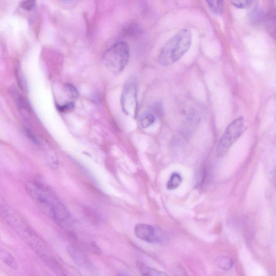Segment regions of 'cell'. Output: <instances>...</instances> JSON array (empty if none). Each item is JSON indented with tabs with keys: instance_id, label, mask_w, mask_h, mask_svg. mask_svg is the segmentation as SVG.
Segmentation results:
<instances>
[{
	"instance_id": "cell-14",
	"label": "cell",
	"mask_w": 276,
	"mask_h": 276,
	"mask_svg": "<svg viewBox=\"0 0 276 276\" xmlns=\"http://www.w3.org/2000/svg\"><path fill=\"white\" fill-rule=\"evenodd\" d=\"M182 183V177L178 173H173L167 184V188L169 190H174L179 187Z\"/></svg>"
},
{
	"instance_id": "cell-5",
	"label": "cell",
	"mask_w": 276,
	"mask_h": 276,
	"mask_svg": "<svg viewBox=\"0 0 276 276\" xmlns=\"http://www.w3.org/2000/svg\"><path fill=\"white\" fill-rule=\"evenodd\" d=\"M244 125L243 117L236 119L231 123L217 144L218 155L222 156L240 137Z\"/></svg>"
},
{
	"instance_id": "cell-17",
	"label": "cell",
	"mask_w": 276,
	"mask_h": 276,
	"mask_svg": "<svg viewBox=\"0 0 276 276\" xmlns=\"http://www.w3.org/2000/svg\"><path fill=\"white\" fill-rule=\"evenodd\" d=\"M75 107V103L74 101H70L67 102L65 104L62 105H58L57 108L62 112H68L73 110Z\"/></svg>"
},
{
	"instance_id": "cell-9",
	"label": "cell",
	"mask_w": 276,
	"mask_h": 276,
	"mask_svg": "<svg viewBox=\"0 0 276 276\" xmlns=\"http://www.w3.org/2000/svg\"><path fill=\"white\" fill-rule=\"evenodd\" d=\"M138 267L143 276H169L157 269L147 267L143 263H138Z\"/></svg>"
},
{
	"instance_id": "cell-20",
	"label": "cell",
	"mask_w": 276,
	"mask_h": 276,
	"mask_svg": "<svg viewBox=\"0 0 276 276\" xmlns=\"http://www.w3.org/2000/svg\"><path fill=\"white\" fill-rule=\"evenodd\" d=\"M152 110L154 113L158 115H162L164 111L163 105L160 102H156V103L154 104Z\"/></svg>"
},
{
	"instance_id": "cell-19",
	"label": "cell",
	"mask_w": 276,
	"mask_h": 276,
	"mask_svg": "<svg viewBox=\"0 0 276 276\" xmlns=\"http://www.w3.org/2000/svg\"><path fill=\"white\" fill-rule=\"evenodd\" d=\"M35 2L34 1H23L20 3V6L24 10H30L34 7Z\"/></svg>"
},
{
	"instance_id": "cell-15",
	"label": "cell",
	"mask_w": 276,
	"mask_h": 276,
	"mask_svg": "<svg viewBox=\"0 0 276 276\" xmlns=\"http://www.w3.org/2000/svg\"><path fill=\"white\" fill-rule=\"evenodd\" d=\"M66 91L69 98L74 102L79 97V92L77 89L72 85L67 84L65 86Z\"/></svg>"
},
{
	"instance_id": "cell-12",
	"label": "cell",
	"mask_w": 276,
	"mask_h": 276,
	"mask_svg": "<svg viewBox=\"0 0 276 276\" xmlns=\"http://www.w3.org/2000/svg\"><path fill=\"white\" fill-rule=\"evenodd\" d=\"M211 12L215 15H222L224 10V2L223 1H208L207 2Z\"/></svg>"
},
{
	"instance_id": "cell-4",
	"label": "cell",
	"mask_w": 276,
	"mask_h": 276,
	"mask_svg": "<svg viewBox=\"0 0 276 276\" xmlns=\"http://www.w3.org/2000/svg\"><path fill=\"white\" fill-rule=\"evenodd\" d=\"M138 87L137 79L131 76L125 82L121 96V105L128 116L136 118L138 111Z\"/></svg>"
},
{
	"instance_id": "cell-18",
	"label": "cell",
	"mask_w": 276,
	"mask_h": 276,
	"mask_svg": "<svg viewBox=\"0 0 276 276\" xmlns=\"http://www.w3.org/2000/svg\"><path fill=\"white\" fill-rule=\"evenodd\" d=\"M237 8H247L252 5V1H232L230 2Z\"/></svg>"
},
{
	"instance_id": "cell-6",
	"label": "cell",
	"mask_w": 276,
	"mask_h": 276,
	"mask_svg": "<svg viewBox=\"0 0 276 276\" xmlns=\"http://www.w3.org/2000/svg\"><path fill=\"white\" fill-rule=\"evenodd\" d=\"M134 233L138 239L147 243L159 244L164 240L162 233L149 224H137L134 228Z\"/></svg>"
},
{
	"instance_id": "cell-7",
	"label": "cell",
	"mask_w": 276,
	"mask_h": 276,
	"mask_svg": "<svg viewBox=\"0 0 276 276\" xmlns=\"http://www.w3.org/2000/svg\"><path fill=\"white\" fill-rule=\"evenodd\" d=\"M68 251L70 257L79 267L87 269L91 267V263L81 250L74 246H69Z\"/></svg>"
},
{
	"instance_id": "cell-1",
	"label": "cell",
	"mask_w": 276,
	"mask_h": 276,
	"mask_svg": "<svg viewBox=\"0 0 276 276\" xmlns=\"http://www.w3.org/2000/svg\"><path fill=\"white\" fill-rule=\"evenodd\" d=\"M192 41L190 30L182 29L167 42L158 57V61L163 66L173 65L181 60L189 49Z\"/></svg>"
},
{
	"instance_id": "cell-21",
	"label": "cell",
	"mask_w": 276,
	"mask_h": 276,
	"mask_svg": "<svg viewBox=\"0 0 276 276\" xmlns=\"http://www.w3.org/2000/svg\"><path fill=\"white\" fill-rule=\"evenodd\" d=\"M176 269L175 273L177 276H188L184 269L181 266H177Z\"/></svg>"
},
{
	"instance_id": "cell-8",
	"label": "cell",
	"mask_w": 276,
	"mask_h": 276,
	"mask_svg": "<svg viewBox=\"0 0 276 276\" xmlns=\"http://www.w3.org/2000/svg\"><path fill=\"white\" fill-rule=\"evenodd\" d=\"M264 17V10L260 6H255L249 14V21L252 25L259 24Z\"/></svg>"
},
{
	"instance_id": "cell-22",
	"label": "cell",
	"mask_w": 276,
	"mask_h": 276,
	"mask_svg": "<svg viewBox=\"0 0 276 276\" xmlns=\"http://www.w3.org/2000/svg\"><path fill=\"white\" fill-rule=\"evenodd\" d=\"M91 249L92 252L97 255L101 254L100 250L95 244L92 243L91 245Z\"/></svg>"
},
{
	"instance_id": "cell-16",
	"label": "cell",
	"mask_w": 276,
	"mask_h": 276,
	"mask_svg": "<svg viewBox=\"0 0 276 276\" xmlns=\"http://www.w3.org/2000/svg\"><path fill=\"white\" fill-rule=\"evenodd\" d=\"M267 27L268 29L272 32L275 31V11L272 10L267 17Z\"/></svg>"
},
{
	"instance_id": "cell-10",
	"label": "cell",
	"mask_w": 276,
	"mask_h": 276,
	"mask_svg": "<svg viewBox=\"0 0 276 276\" xmlns=\"http://www.w3.org/2000/svg\"><path fill=\"white\" fill-rule=\"evenodd\" d=\"M216 265L223 271H228L233 268L234 262L228 256H221L216 259Z\"/></svg>"
},
{
	"instance_id": "cell-24",
	"label": "cell",
	"mask_w": 276,
	"mask_h": 276,
	"mask_svg": "<svg viewBox=\"0 0 276 276\" xmlns=\"http://www.w3.org/2000/svg\"></svg>"
},
{
	"instance_id": "cell-3",
	"label": "cell",
	"mask_w": 276,
	"mask_h": 276,
	"mask_svg": "<svg viewBox=\"0 0 276 276\" xmlns=\"http://www.w3.org/2000/svg\"><path fill=\"white\" fill-rule=\"evenodd\" d=\"M130 58V49L127 43L121 41L108 49L102 57V63L113 74L118 75L123 72Z\"/></svg>"
},
{
	"instance_id": "cell-2",
	"label": "cell",
	"mask_w": 276,
	"mask_h": 276,
	"mask_svg": "<svg viewBox=\"0 0 276 276\" xmlns=\"http://www.w3.org/2000/svg\"><path fill=\"white\" fill-rule=\"evenodd\" d=\"M33 198L44 209H46L54 220L63 228L69 227L70 214L67 209L46 189H38Z\"/></svg>"
},
{
	"instance_id": "cell-23",
	"label": "cell",
	"mask_w": 276,
	"mask_h": 276,
	"mask_svg": "<svg viewBox=\"0 0 276 276\" xmlns=\"http://www.w3.org/2000/svg\"><path fill=\"white\" fill-rule=\"evenodd\" d=\"M117 276H130L126 274L121 273L118 274Z\"/></svg>"
},
{
	"instance_id": "cell-11",
	"label": "cell",
	"mask_w": 276,
	"mask_h": 276,
	"mask_svg": "<svg viewBox=\"0 0 276 276\" xmlns=\"http://www.w3.org/2000/svg\"><path fill=\"white\" fill-rule=\"evenodd\" d=\"M156 121L155 115L150 111H145L140 118L141 126L143 128H147L151 126Z\"/></svg>"
},
{
	"instance_id": "cell-13",
	"label": "cell",
	"mask_w": 276,
	"mask_h": 276,
	"mask_svg": "<svg viewBox=\"0 0 276 276\" xmlns=\"http://www.w3.org/2000/svg\"><path fill=\"white\" fill-rule=\"evenodd\" d=\"M62 276H83L78 269L74 267L61 263Z\"/></svg>"
}]
</instances>
